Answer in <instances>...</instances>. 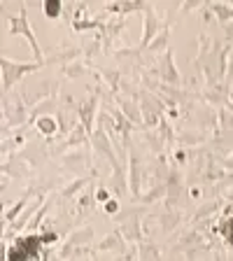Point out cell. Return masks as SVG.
<instances>
[{"label":"cell","instance_id":"6da1fadb","mask_svg":"<svg viewBox=\"0 0 233 261\" xmlns=\"http://www.w3.org/2000/svg\"><path fill=\"white\" fill-rule=\"evenodd\" d=\"M42 65H47V63H44V61H14V59L3 54V59H0V70H3V96H7L16 82L23 80L26 75H33V72L42 70Z\"/></svg>","mask_w":233,"mask_h":261},{"label":"cell","instance_id":"7a4b0ae2","mask_svg":"<svg viewBox=\"0 0 233 261\" xmlns=\"http://www.w3.org/2000/svg\"><path fill=\"white\" fill-rule=\"evenodd\" d=\"M7 21H10V28H7V35L14 38V35H23L28 40L33 49V59L35 61H44L42 59V47H40L38 38H35V33L31 28V21H28V14H26V5H21L19 14H7Z\"/></svg>","mask_w":233,"mask_h":261},{"label":"cell","instance_id":"3957f363","mask_svg":"<svg viewBox=\"0 0 233 261\" xmlns=\"http://www.w3.org/2000/svg\"><path fill=\"white\" fill-rule=\"evenodd\" d=\"M63 103L68 105V108H72V112L80 117V124L84 126L89 133H93V128H96L93 119H96V112H98V91L91 93L87 100H80V103H75L70 96H63Z\"/></svg>","mask_w":233,"mask_h":261},{"label":"cell","instance_id":"277c9868","mask_svg":"<svg viewBox=\"0 0 233 261\" xmlns=\"http://www.w3.org/2000/svg\"><path fill=\"white\" fill-rule=\"evenodd\" d=\"M147 75H157L159 82H163V84H170V87H179L182 84V77H179V70L177 65H175L173 61V49H168L166 54H161L157 59V65L154 68H149V70H145Z\"/></svg>","mask_w":233,"mask_h":261},{"label":"cell","instance_id":"5b68a950","mask_svg":"<svg viewBox=\"0 0 233 261\" xmlns=\"http://www.w3.org/2000/svg\"><path fill=\"white\" fill-rule=\"evenodd\" d=\"M170 21H173V19H170ZM166 23L161 21V16H159V12L154 10V5H147V10L142 12V40H140V44H138V49L145 51V49L154 42V38L161 33V28L166 26Z\"/></svg>","mask_w":233,"mask_h":261},{"label":"cell","instance_id":"8992f818","mask_svg":"<svg viewBox=\"0 0 233 261\" xmlns=\"http://www.w3.org/2000/svg\"><path fill=\"white\" fill-rule=\"evenodd\" d=\"M91 147L96 149L98 154L103 159H108L110 161V166L112 168H117L119 166V156H117V152H114V142H112V138L108 136V130L103 128V124L98 121V126L93 128V133H91Z\"/></svg>","mask_w":233,"mask_h":261},{"label":"cell","instance_id":"52a82bcc","mask_svg":"<svg viewBox=\"0 0 233 261\" xmlns=\"http://www.w3.org/2000/svg\"><path fill=\"white\" fill-rule=\"evenodd\" d=\"M145 212V207H131V210H124L119 215L121 222V233H124L126 240H136L140 243L142 240V228H140V215Z\"/></svg>","mask_w":233,"mask_h":261},{"label":"cell","instance_id":"ba28073f","mask_svg":"<svg viewBox=\"0 0 233 261\" xmlns=\"http://www.w3.org/2000/svg\"><path fill=\"white\" fill-rule=\"evenodd\" d=\"M142 170L145 168H142L138 154H133L128 149V191L138 201H140V196H142Z\"/></svg>","mask_w":233,"mask_h":261},{"label":"cell","instance_id":"9c48e42d","mask_svg":"<svg viewBox=\"0 0 233 261\" xmlns=\"http://www.w3.org/2000/svg\"><path fill=\"white\" fill-rule=\"evenodd\" d=\"M114 103H117V108L121 110V112L128 117L131 121L136 126H145V121H142V110H140V100L138 98H131V96H121V93H114Z\"/></svg>","mask_w":233,"mask_h":261},{"label":"cell","instance_id":"30bf717a","mask_svg":"<svg viewBox=\"0 0 233 261\" xmlns=\"http://www.w3.org/2000/svg\"><path fill=\"white\" fill-rule=\"evenodd\" d=\"M61 161H63V166H65L68 170L77 173V177H80L82 168H91L89 154H87V152H80V149H75V152H70V154H63V156H61Z\"/></svg>","mask_w":233,"mask_h":261},{"label":"cell","instance_id":"8fae6325","mask_svg":"<svg viewBox=\"0 0 233 261\" xmlns=\"http://www.w3.org/2000/svg\"><path fill=\"white\" fill-rule=\"evenodd\" d=\"M147 5L149 3H145V0H128V3H121V0H117V3H108L105 5V10L112 12L114 16H126L128 12H136V10H147Z\"/></svg>","mask_w":233,"mask_h":261},{"label":"cell","instance_id":"7c38bea8","mask_svg":"<svg viewBox=\"0 0 233 261\" xmlns=\"http://www.w3.org/2000/svg\"><path fill=\"white\" fill-rule=\"evenodd\" d=\"M170 23H173V21L166 23V26L161 28V33L154 38V42L145 49L147 54H166V51L170 49Z\"/></svg>","mask_w":233,"mask_h":261},{"label":"cell","instance_id":"4fadbf2b","mask_svg":"<svg viewBox=\"0 0 233 261\" xmlns=\"http://www.w3.org/2000/svg\"><path fill=\"white\" fill-rule=\"evenodd\" d=\"M56 105H59L56 96H51V98H47V100H40V103H35L31 108L28 121H38V119H42V117H49L51 112H59V110H56Z\"/></svg>","mask_w":233,"mask_h":261},{"label":"cell","instance_id":"5bb4252c","mask_svg":"<svg viewBox=\"0 0 233 261\" xmlns=\"http://www.w3.org/2000/svg\"><path fill=\"white\" fill-rule=\"evenodd\" d=\"M91 70V65H89V61H70V63L61 65V72L59 75H63V80H75V77H82L87 75V72Z\"/></svg>","mask_w":233,"mask_h":261},{"label":"cell","instance_id":"9a60e30c","mask_svg":"<svg viewBox=\"0 0 233 261\" xmlns=\"http://www.w3.org/2000/svg\"><path fill=\"white\" fill-rule=\"evenodd\" d=\"M80 145H91V133L77 121V126L68 133V138H65L63 147H80Z\"/></svg>","mask_w":233,"mask_h":261},{"label":"cell","instance_id":"2e32d148","mask_svg":"<svg viewBox=\"0 0 233 261\" xmlns=\"http://www.w3.org/2000/svg\"><path fill=\"white\" fill-rule=\"evenodd\" d=\"M205 7L217 16V21L226 26L228 21H233V5L231 3H205Z\"/></svg>","mask_w":233,"mask_h":261},{"label":"cell","instance_id":"e0dca14e","mask_svg":"<svg viewBox=\"0 0 233 261\" xmlns=\"http://www.w3.org/2000/svg\"><path fill=\"white\" fill-rule=\"evenodd\" d=\"M100 77H103V82L108 84V89L112 93H119L121 91V72L119 70H112V68H100Z\"/></svg>","mask_w":233,"mask_h":261},{"label":"cell","instance_id":"ac0fdd59","mask_svg":"<svg viewBox=\"0 0 233 261\" xmlns=\"http://www.w3.org/2000/svg\"><path fill=\"white\" fill-rule=\"evenodd\" d=\"M93 238V228L91 226H82L77 228V231H72L70 236H68V240H65V245H72V247H80V245H87L91 243Z\"/></svg>","mask_w":233,"mask_h":261},{"label":"cell","instance_id":"d6986e66","mask_svg":"<svg viewBox=\"0 0 233 261\" xmlns=\"http://www.w3.org/2000/svg\"><path fill=\"white\" fill-rule=\"evenodd\" d=\"M124 233L121 231H114L110 233L103 243H98V250H117V252H124L126 250V243H124Z\"/></svg>","mask_w":233,"mask_h":261},{"label":"cell","instance_id":"ffe728a7","mask_svg":"<svg viewBox=\"0 0 233 261\" xmlns=\"http://www.w3.org/2000/svg\"><path fill=\"white\" fill-rule=\"evenodd\" d=\"M159 222H161V228H163V233H170L175 226H177L179 222H182V215H179L177 210H166L161 212V217H159Z\"/></svg>","mask_w":233,"mask_h":261},{"label":"cell","instance_id":"44dd1931","mask_svg":"<svg viewBox=\"0 0 233 261\" xmlns=\"http://www.w3.org/2000/svg\"><path fill=\"white\" fill-rule=\"evenodd\" d=\"M93 179V175H82V177H75L70 182V185L68 187H63V189H61V196H63V198H72V196L75 194H80L82 191V187L84 185H89V182H91Z\"/></svg>","mask_w":233,"mask_h":261},{"label":"cell","instance_id":"7402d4cb","mask_svg":"<svg viewBox=\"0 0 233 261\" xmlns=\"http://www.w3.org/2000/svg\"><path fill=\"white\" fill-rule=\"evenodd\" d=\"M44 196H47V194H40V196H35V201H33L31 205H28L26 215H21V217L16 219V224H12V228H10V231H16V228H26V226H28V224H26V222H28V217H31L33 212L38 210V205H44V203H47V201H44Z\"/></svg>","mask_w":233,"mask_h":261},{"label":"cell","instance_id":"603a6c76","mask_svg":"<svg viewBox=\"0 0 233 261\" xmlns=\"http://www.w3.org/2000/svg\"><path fill=\"white\" fill-rule=\"evenodd\" d=\"M93 198H96L93 189H87L82 196H77V201H75L77 212H80V215H87V212H91L93 210Z\"/></svg>","mask_w":233,"mask_h":261},{"label":"cell","instance_id":"cb8c5ba5","mask_svg":"<svg viewBox=\"0 0 233 261\" xmlns=\"http://www.w3.org/2000/svg\"><path fill=\"white\" fill-rule=\"evenodd\" d=\"M35 124H38V128L42 130L44 136H54V130L61 128L59 119H56V117H51V114H49V117H42V119H38Z\"/></svg>","mask_w":233,"mask_h":261},{"label":"cell","instance_id":"d4e9b609","mask_svg":"<svg viewBox=\"0 0 233 261\" xmlns=\"http://www.w3.org/2000/svg\"><path fill=\"white\" fill-rule=\"evenodd\" d=\"M159 136H161V140H163V145H166V147L173 145L175 133H173V128H170L168 119H161V124H159Z\"/></svg>","mask_w":233,"mask_h":261},{"label":"cell","instance_id":"484cf974","mask_svg":"<svg viewBox=\"0 0 233 261\" xmlns=\"http://www.w3.org/2000/svg\"><path fill=\"white\" fill-rule=\"evenodd\" d=\"M142 261H159V247L157 245H140Z\"/></svg>","mask_w":233,"mask_h":261},{"label":"cell","instance_id":"4316f807","mask_svg":"<svg viewBox=\"0 0 233 261\" xmlns=\"http://www.w3.org/2000/svg\"><path fill=\"white\" fill-rule=\"evenodd\" d=\"M40 7H42V12L49 16V19H56V16L63 12V5H61V3H42Z\"/></svg>","mask_w":233,"mask_h":261},{"label":"cell","instance_id":"83f0119b","mask_svg":"<svg viewBox=\"0 0 233 261\" xmlns=\"http://www.w3.org/2000/svg\"><path fill=\"white\" fill-rule=\"evenodd\" d=\"M96 201H100V203H103V205H105V203L110 201V191H108V189H103V187H100V189L96 191Z\"/></svg>","mask_w":233,"mask_h":261},{"label":"cell","instance_id":"f1b7e54d","mask_svg":"<svg viewBox=\"0 0 233 261\" xmlns=\"http://www.w3.org/2000/svg\"><path fill=\"white\" fill-rule=\"evenodd\" d=\"M224 38H226V42H228V44L233 42V21H228L226 26H224Z\"/></svg>","mask_w":233,"mask_h":261},{"label":"cell","instance_id":"f546056e","mask_svg":"<svg viewBox=\"0 0 233 261\" xmlns=\"http://www.w3.org/2000/svg\"><path fill=\"white\" fill-rule=\"evenodd\" d=\"M105 210H108L110 215H112V212H117V210H119V201H117V198H110V201L105 203Z\"/></svg>","mask_w":233,"mask_h":261},{"label":"cell","instance_id":"4dcf8cb0","mask_svg":"<svg viewBox=\"0 0 233 261\" xmlns=\"http://www.w3.org/2000/svg\"><path fill=\"white\" fill-rule=\"evenodd\" d=\"M194 7H203V3H198V0H191V3H182V7H179V10L187 12V10H194Z\"/></svg>","mask_w":233,"mask_h":261}]
</instances>
